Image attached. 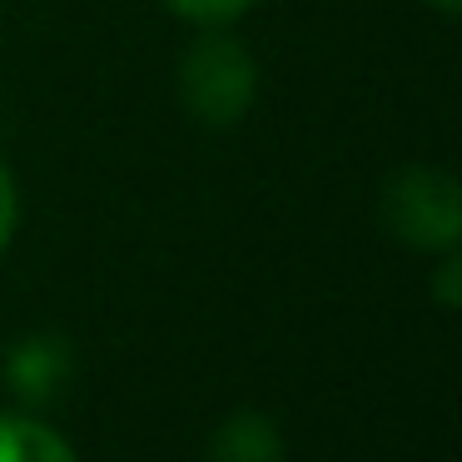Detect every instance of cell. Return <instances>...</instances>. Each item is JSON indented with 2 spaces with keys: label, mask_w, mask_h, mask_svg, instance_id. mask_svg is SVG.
<instances>
[{
  "label": "cell",
  "mask_w": 462,
  "mask_h": 462,
  "mask_svg": "<svg viewBox=\"0 0 462 462\" xmlns=\"http://www.w3.org/2000/svg\"><path fill=\"white\" fill-rule=\"evenodd\" d=\"M259 95V65L249 45L224 25H204V35L180 55V100L209 130H229L249 115Z\"/></svg>",
  "instance_id": "1"
},
{
  "label": "cell",
  "mask_w": 462,
  "mask_h": 462,
  "mask_svg": "<svg viewBox=\"0 0 462 462\" xmlns=\"http://www.w3.org/2000/svg\"><path fill=\"white\" fill-rule=\"evenodd\" d=\"M383 224L398 244L422 254L457 249L462 234V189L442 164H402L383 184Z\"/></svg>",
  "instance_id": "2"
},
{
  "label": "cell",
  "mask_w": 462,
  "mask_h": 462,
  "mask_svg": "<svg viewBox=\"0 0 462 462\" xmlns=\"http://www.w3.org/2000/svg\"><path fill=\"white\" fill-rule=\"evenodd\" d=\"M70 373H75V358H70V343L60 333H31V338L15 343L11 363H5V383H11V393L25 408L55 402L70 388Z\"/></svg>",
  "instance_id": "3"
},
{
  "label": "cell",
  "mask_w": 462,
  "mask_h": 462,
  "mask_svg": "<svg viewBox=\"0 0 462 462\" xmlns=\"http://www.w3.org/2000/svg\"><path fill=\"white\" fill-rule=\"evenodd\" d=\"M214 462H283V438L273 428V418L263 412H234L214 428L209 442Z\"/></svg>",
  "instance_id": "4"
},
{
  "label": "cell",
  "mask_w": 462,
  "mask_h": 462,
  "mask_svg": "<svg viewBox=\"0 0 462 462\" xmlns=\"http://www.w3.org/2000/svg\"><path fill=\"white\" fill-rule=\"evenodd\" d=\"M0 462H80L75 448L41 418L0 412Z\"/></svg>",
  "instance_id": "5"
},
{
  "label": "cell",
  "mask_w": 462,
  "mask_h": 462,
  "mask_svg": "<svg viewBox=\"0 0 462 462\" xmlns=\"http://www.w3.org/2000/svg\"><path fill=\"white\" fill-rule=\"evenodd\" d=\"M164 5H170L174 15H184V21H194V25H229L249 11L254 0H164Z\"/></svg>",
  "instance_id": "6"
},
{
  "label": "cell",
  "mask_w": 462,
  "mask_h": 462,
  "mask_svg": "<svg viewBox=\"0 0 462 462\" xmlns=\"http://www.w3.org/2000/svg\"><path fill=\"white\" fill-rule=\"evenodd\" d=\"M15 224H21V194H15V174L5 170V160H0V254L11 249Z\"/></svg>",
  "instance_id": "7"
},
{
  "label": "cell",
  "mask_w": 462,
  "mask_h": 462,
  "mask_svg": "<svg viewBox=\"0 0 462 462\" xmlns=\"http://www.w3.org/2000/svg\"><path fill=\"white\" fill-rule=\"evenodd\" d=\"M438 303H442V309H457V303H462V259H457V249L442 254V269H438Z\"/></svg>",
  "instance_id": "8"
},
{
  "label": "cell",
  "mask_w": 462,
  "mask_h": 462,
  "mask_svg": "<svg viewBox=\"0 0 462 462\" xmlns=\"http://www.w3.org/2000/svg\"><path fill=\"white\" fill-rule=\"evenodd\" d=\"M422 5H432L438 15H457L462 11V0H422Z\"/></svg>",
  "instance_id": "9"
}]
</instances>
